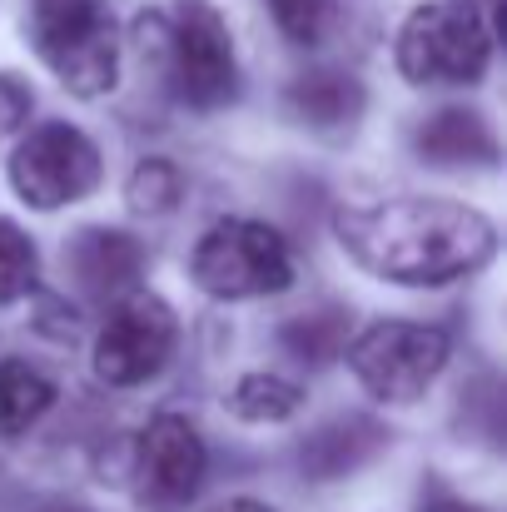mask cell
<instances>
[{
    "mask_svg": "<svg viewBox=\"0 0 507 512\" xmlns=\"http://www.w3.org/2000/svg\"><path fill=\"white\" fill-rule=\"evenodd\" d=\"M334 234L358 269L413 289L453 284L498 254L493 219L453 199L348 204L334 214Z\"/></svg>",
    "mask_w": 507,
    "mask_h": 512,
    "instance_id": "obj_1",
    "label": "cell"
},
{
    "mask_svg": "<svg viewBox=\"0 0 507 512\" xmlns=\"http://www.w3.org/2000/svg\"><path fill=\"white\" fill-rule=\"evenodd\" d=\"M140 25L160 40L169 80L189 110H224L239 100V60L224 15L209 0H179L169 15H140Z\"/></svg>",
    "mask_w": 507,
    "mask_h": 512,
    "instance_id": "obj_2",
    "label": "cell"
},
{
    "mask_svg": "<svg viewBox=\"0 0 507 512\" xmlns=\"http://www.w3.org/2000/svg\"><path fill=\"white\" fill-rule=\"evenodd\" d=\"M30 40L55 80L85 100L120 80V35L100 0H30Z\"/></svg>",
    "mask_w": 507,
    "mask_h": 512,
    "instance_id": "obj_3",
    "label": "cell"
},
{
    "mask_svg": "<svg viewBox=\"0 0 507 512\" xmlns=\"http://www.w3.org/2000/svg\"><path fill=\"white\" fill-rule=\"evenodd\" d=\"M393 55L413 85H473L493 60V30L473 0H433L403 20Z\"/></svg>",
    "mask_w": 507,
    "mask_h": 512,
    "instance_id": "obj_4",
    "label": "cell"
},
{
    "mask_svg": "<svg viewBox=\"0 0 507 512\" xmlns=\"http://www.w3.org/2000/svg\"><path fill=\"white\" fill-rule=\"evenodd\" d=\"M189 274L214 299H254L284 294L294 284V254L279 229L259 219H219L189 259Z\"/></svg>",
    "mask_w": 507,
    "mask_h": 512,
    "instance_id": "obj_5",
    "label": "cell"
},
{
    "mask_svg": "<svg viewBox=\"0 0 507 512\" xmlns=\"http://www.w3.org/2000/svg\"><path fill=\"white\" fill-rule=\"evenodd\" d=\"M343 353H348V368L363 383V393H373L378 403H413L438 383L453 343L433 324L383 319L343 343Z\"/></svg>",
    "mask_w": 507,
    "mask_h": 512,
    "instance_id": "obj_6",
    "label": "cell"
},
{
    "mask_svg": "<svg viewBox=\"0 0 507 512\" xmlns=\"http://www.w3.org/2000/svg\"><path fill=\"white\" fill-rule=\"evenodd\" d=\"M100 174H105V165H100L95 140L85 130L65 125V120H50V125L30 130L25 145L10 155V184L30 209L75 204V199L95 194Z\"/></svg>",
    "mask_w": 507,
    "mask_h": 512,
    "instance_id": "obj_7",
    "label": "cell"
},
{
    "mask_svg": "<svg viewBox=\"0 0 507 512\" xmlns=\"http://www.w3.org/2000/svg\"><path fill=\"white\" fill-rule=\"evenodd\" d=\"M179 319L160 294H120L100 339H95V373L110 388H135L155 378L174 353Z\"/></svg>",
    "mask_w": 507,
    "mask_h": 512,
    "instance_id": "obj_8",
    "label": "cell"
},
{
    "mask_svg": "<svg viewBox=\"0 0 507 512\" xmlns=\"http://www.w3.org/2000/svg\"><path fill=\"white\" fill-rule=\"evenodd\" d=\"M209 453L199 428L184 413H155L150 428L140 433V453H135V473H140V493L155 508H184L199 483H204Z\"/></svg>",
    "mask_w": 507,
    "mask_h": 512,
    "instance_id": "obj_9",
    "label": "cell"
},
{
    "mask_svg": "<svg viewBox=\"0 0 507 512\" xmlns=\"http://www.w3.org/2000/svg\"><path fill=\"white\" fill-rule=\"evenodd\" d=\"M70 274L80 279V289L100 304H115L120 294H130L145 274V244L135 234L120 229H85L70 244Z\"/></svg>",
    "mask_w": 507,
    "mask_h": 512,
    "instance_id": "obj_10",
    "label": "cell"
},
{
    "mask_svg": "<svg viewBox=\"0 0 507 512\" xmlns=\"http://www.w3.org/2000/svg\"><path fill=\"white\" fill-rule=\"evenodd\" d=\"M418 155L433 160V165H493L498 140H493V130L478 110L448 105V110H438L418 125Z\"/></svg>",
    "mask_w": 507,
    "mask_h": 512,
    "instance_id": "obj_11",
    "label": "cell"
},
{
    "mask_svg": "<svg viewBox=\"0 0 507 512\" xmlns=\"http://www.w3.org/2000/svg\"><path fill=\"white\" fill-rule=\"evenodd\" d=\"M289 110L309 130H343L363 115V85L343 70H304L289 85Z\"/></svg>",
    "mask_w": 507,
    "mask_h": 512,
    "instance_id": "obj_12",
    "label": "cell"
},
{
    "mask_svg": "<svg viewBox=\"0 0 507 512\" xmlns=\"http://www.w3.org/2000/svg\"><path fill=\"white\" fill-rule=\"evenodd\" d=\"M378 448H383V428L373 418H334L299 448V458H304L309 478H338V473L368 463Z\"/></svg>",
    "mask_w": 507,
    "mask_h": 512,
    "instance_id": "obj_13",
    "label": "cell"
},
{
    "mask_svg": "<svg viewBox=\"0 0 507 512\" xmlns=\"http://www.w3.org/2000/svg\"><path fill=\"white\" fill-rule=\"evenodd\" d=\"M55 403V383L45 368L25 358H0V438L30 433Z\"/></svg>",
    "mask_w": 507,
    "mask_h": 512,
    "instance_id": "obj_14",
    "label": "cell"
},
{
    "mask_svg": "<svg viewBox=\"0 0 507 512\" xmlns=\"http://www.w3.org/2000/svg\"><path fill=\"white\" fill-rule=\"evenodd\" d=\"M299 403H304V388L279 373H244L229 393V413L244 423H279V418L299 413Z\"/></svg>",
    "mask_w": 507,
    "mask_h": 512,
    "instance_id": "obj_15",
    "label": "cell"
},
{
    "mask_svg": "<svg viewBox=\"0 0 507 512\" xmlns=\"http://www.w3.org/2000/svg\"><path fill=\"white\" fill-rule=\"evenodd\" d=\"M279 339H284V348H289L294 358H304V363H329V358L343 353V343H348V314H343V309H309V314L289 319Z\"/></svg>",
    "mask_w": 507,
    "mask_h": 512,
    "instance_id": "obj_16",
    "label": "cell"
},
{
    "mask_svg": "<svg viewBox=\"0 0 507 512\" xmlns=\"http://www.w3.org/2000/svg\"><path fill=\"white\" fill-rule=\"evenodd\" d=\"M179 194H184V184H179V170H174L169 160H145V165H135L130 189H125L130 209H135V214H145V219L169 214V209L179 204Z\"/></svg>",
    "mask_w": 507,
    "mask_h": 512,
    "instance_id": "obj_17",
    "label": "cell"
},
{
    "mask_svg": "<svg viewBox=\"0 0 507 512\" xmlns=\"http://www.w3.org/2000/svg\"><path fill=\"white\" fill-rule=\"evenodd\" d=\"M35 289V244L20 224L0 219V304H15Z\"/></svg>",
    "mask_w": 507,
    "mask_h": 512,
    "instance_id": "obj_18",
    "label": "cell"
},
{
    "mask_svg": "<svg viewBox=\"0 0 507 512\" xmlns=\"http://www.w3.org/2000/svg\"><path fill=\"white\" fill-rule=\"evenodd\" d=\"M269 15L294 45H314L329 25V0H269Z\"/></svg>",
    "mask_w": 507,
    "mask_h": 512,
    "instance_id": "obj_19",
    "label": "cell"
},
{
    "mask_svg": "<svg viewBox=\"0 0 507 512\" xmlns=\"http://www.w3.org/2000/svg\"><path fill=\"white\" fill-rule=\"evenodd\" d=\"M30 105H35L30 85H25V80H15V75H0V135L20 130V125L30 120Z\"/></svg>",
    "mask_w": 507,
    "mask_h": 512,
    "instance_id": "obj_20",
    "label": "cell"
},
{
    "mask_svg": "<svg viewBox=\"0 0 507 512\" xmlns=\"http://www.w3.org/2000/svg\"><path fill=\"white\" fill-rule=\"evenodd\" d=\"M209 512H274V508L259 503V498H224V503H214Z\"/></svg>",
    "mask_w": 507,
    "mask_h": 512,
    "instance_id": "obj_21",
    "label": "cell"
},
{
    "mask_svg": "<svg viewBox=\"0 0 507 512\" xmlns=\"http://www.w3.org/2000/svg\"><path fill=\"white\" fill-rule=\"evenodd\" d=\"M423 512H478V508H468V503H458V498H438V503H428Z\"/></svg>",
    "mask_w": 507,
    "mask_h": 512,
    "instance_id": "obj_22",
    "label": "cell"
},
{
    "mask_svg": "<svg viewBox=\"0 0 507 512\" xmlns=\"http://www.w3.org/2000/svg\"><path fill=\"white\" fill-rule=\"evenodd\" d=\"M473 5H498V0H473Z\"/></svg>",
    "mask_w": 507,
    "mask_h": 512,
    "instance_id": "obj_23",
    "label": "cell"
}]
</instances>
